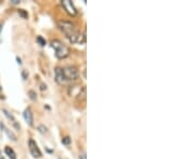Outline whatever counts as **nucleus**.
Wrapping results in <instances>:
<instances>
[{
	"mask_svg": "<svg viewBox=\"0 0 193 159\" xmlns=\"http://www.w3.org/2000/svg\"><path fill=\"white\" fill-rule=\"evenodd\" d=\"M63 70L64 78L67 80V82L69 81H76L80 78V72H78L77 68L73 67V66H69V67L62 68Z\"/></svg>",
	"mask_w": 193,
	"mask_h": 159,
	"instance_id": "3",
	"label": "nucleus"
},
{
	"mask_svg": "<svg viewBox=\"0 0 193 159\" xmlns=\"http://www.w3.org/2000/svg\"><path fill=\"white\" fill-rule=\"evenodd\" d=\"M58 26L61 29L62 33L66 35V37L72 43H84L85 42V33L80 35V33L77 31V29H76V27H75V25L73 23L68 22V21H60L58 23Z\"/></svg>",
	"mask_w": 193,
	"mask_h": 159,
	"instance_id": "1",
	"label": "nucleus"
},
{
	"mask_svg": "<svg viewBox=\"0 0 193 159\" xmlns=\"http://www.w3.org/2000/svg\"><path fill=\"white\" fill-rule=\"evenodd\" d=\"M18 12H19V13H21V15H23V16H24V17H26V16H27V15H26V13H25V12H24V11H21V10H19V11H18Z\"/></svg>",
	"mask_w": 193,
	"mask_h": 159,
	"instance_id": "17",
	"label": "nucleus"
},
{
	"mask_svg": "<svg viewBox=\"0 0 193 159\" xmlns=\"http://www.w3.org/2000/svg\"><path fill=\"white\" fill-rule=\"evenodd\" d=\"M80 159H86V154L85 153L80 154Z\"/></svg>",
	"mask_w": 193,
	"mask_h": 159,
	"instance_id": "16",
	"label": "nucleus"
},
{
	"mask_svg": "<svg viewBox=\"0 0 193 159\" xmlns=\"http://www.w3.org/2000/svg\"><path fill=\"white\" fill-rule=\"evenodd\" d=\"M52 47L55 50V55L59 59H63V58L69 56L70 49L67 45H64L61 41L53 40L52 41Z\"/></svg>",
	"mask_w": 193,
	"mask_h": 159,
	"instance_id": "2",
	"label": "nucleus"
},
{
	"mask_svg": "<svg viewBox=\"0 0 193 159\" xmlns=\"http://www.w3.org/2000/svg\"><path fill=\"white\" fill-rule=\"evenodd\" d=\"M28 146H29V151H30V153H31L32 156L35 157V158L42 157V153H41L40 148H39L38 144L32 140V139H30L29 142H28Z\"/></svg>",
	"mask_w": 193,
	"mask_h": 159,
	"instance_id": "5",
	"label": "nucleus"
},
{
	"mask_svg": "<svg viewBox=\"0 0 193 159\" xmlns=\"http://www.w3.org/2000/svg\"><path fill=\"white\" fill-rule=\"evenodd\" d=\"M38 130L41 132V133H43V135H45V133H47V128H46L44 125H40V126L38 127Z\"/></svg>",
	"mask_w": 193,
	"mask_h": 159,
	"instance_id": "12",
	"label": "nucleus"
},
{
	"mask_svg": "<svg viewBox=\"0 0 193 159\" xmlns=\"http://www.w3.org/2000/svg\"><path fill=\"white\" fill-rule=\"evenodd\" d=\"M1 30H2V24L0 23V33H1Z\"/></svg>",
	"mask_w": 193,
	"mask_h": 159,
	"instance_id": "20",
	"label": "nucleus"
},
{
	"mask_svg": "<svg viewBox=\"0 0 193 159\" xmlns=\"http://www.w3.org/2000/svg\"><path fill=\"white\" fill-rule=\"evenodd\" d=\"M62 143H63L64 145H69L70 143H71V139H70L69 137H64L63 139H62Z\"/></svg>",
	"mask_w": 193,
	"mask_h": 159,
	"instance_id": "14",
	"label": "nucleus"
},
{
	"mask_svg": "<svg viewBox=\"0 0 193 159\" xmlns=\"http://www.w3.org/2000/svg\"><path fill=\"white\" fill-rule=\"evenodd\" d=\"M0 89H1V88H0Z\"/></svg>",
	"mask_w": 193,
	"mask_h": 159,
	"instance_id": "21",
	"label": "nucleus"
},
{
	"mask_svg": "<svg viewBox=\"0 0 193 159\" xmlns=\"http://www.w3.org/2000/svg\"><path fill=\"white\" fill-rule=\"evenodd\" d=\"M12 2H13V3H18L19 0H12Z\"/></svg>",
	"mask_w": 193,
	"mask_h": 159,
	"instance_id": "18",
	"label": "nucleus"
},
{
	"mask_svg": "<svg viewBox=\"0 0 193 159\" xmlns=\"http://www.w3.org/2000/svg\"><path fill=\"white\" fill-rule=\"evenodd\" d=\"M0 128H1V129H2L3 131L5 132V133H7V135H8V137L10 138L11 140L16 141V135H14V133H13V132H12V131H11V130H9L8 128H7V127L4 126V125L1 124V123H0Z\"/></svg>",
	"mask_w": 193,
	"mask_h": 159,
	"instance_id": "8",
	"label": "nucleus"
},
{
	"mask_svg": "<svg viewBox=\"0 0 193 159\" xmlns=\"http://www.w3.org/2000/svg\"><path fill=\"white\" fill-rule=\"evenodd\" d=\"M55 80H56L57 83L60 84V85H63V84L67 83V80L64 78L62 68H56V70H55Z\"/></svg>",
	"mask_w": 193,
	"mask_h": 159,
	"instance_id": "6",
	"label": "nucleus"
},
{
	"mask_svg": "<svg viewBox=\"0 0 193 159\" xmlns=\"http://www.w3.org/2000/svg\"><path fill=\"white\" fill-rule=\"evenodd\" d=\"M77 96V98L80 100H85L86 99V87L83 86L82 88H80V90L78 92V94L76 95Z\"/></svg>",
	"mask_w": 193,
	"mask_h": 159,
	"instance_id": "10",
	"label": "nucleus"
},
{
	"mask_svg": "<svg viewBox=\"0 0 193 159\" xmlns=\"http://www.w3.org/2000/svg\"><path fill=\"white\" fill-rule=\"evenodd\" d=\"M17 62H18V64H21V58H18V57H17Z\"/></svg>",
	"mask_w": 193,
	"mask_h": 159,
	"instance_id": "19",
	"label": "nucleus"
},
{
	"mask_svg": "<svg viewBox=\"0 0 193 159\" xmlns=\"http://www.w3.org/2000/svg\"><path fill=\"white\" fill-rule=\"evenodd\" d=\"M37 42L40 44V45H45V44H46L45 39H43L41 35H38V37H37Z\"/></svg>",
	"mask_w": 193,
	"mask_h": 159,
	"instance_id": "13",
	"label": "nucleus"
},
{
	"mask_svg": "<svg viewBox=\"0 0 193 159\" xmlns=\"http://www.w3.org/2000/svg\"><path fill=\"white\" fill-rule=\"evenodd\" d=\"M62 7H63V9L66 10V12H67L69 15H71V16H75L76 14H77V11H76V9H75L74 4H73L72 1H70V0H62Z\"/></svg>",
	"mask_w": 193,
	"mask_h": 159,
	"instance_id": "4",
	"label": "nucleus"
},
{
	"mask_svg": "<svg viewBox=\"0 0 193 159\" xmlns=\"http://www.w3.org/2000/svg\"><path fill=\"white\" fill-rule=\"evenodd\" d=\"M2 112H3V113H4V115L7 116V117H8L9 119H11V121H13V123H14V125H15V126L17 127V128H19V127L17 126V124H16V121H15V118H14V117H13V115H12V114H10V113H9L8 111L5 110V109H3V110H2Z\"/></svg>",
	"mask_w": 193,
	"mask_h": 159,
	"instance_id": "11",
	"label": "nucleus"
},
{
	"mask_svg": "<svg viewBox=\"0 0 193 159\" xmlns=\"http://www.w3.org/2000/svg\"><path fill=\"white\" fill-rule=\"evenodd\" d=\"M28 95H29L30 98H31L32 100H35V99H37V95H35V92H33V90H30V92H28Z\"/></svg>",
	"mask_w": 193,
	"mask_h": 159,
	"instance_id": "15",
	"label": "nucleus"
},
{
	"mask_svg": "<svg viewBox=\"0 0 193 159\" xmlns=\"http://www.w3.org/2000/svg\"><path fill=\"white\" fill-rule=\"evenodd\" d=\"M24 118H25V121H26L29 126H32V125H33V114H32V111L30 110L29 108L25 110Z\"/></svg>",
	"mask_w": 193,
	"mask_h": 159,
	"instance_id": "7",
	"label": "nucleus"
},
{
	"mask_svg": "<svg viewBox=\"0 0 193 159\" xmlns=\"http://www.w3.org/2000/svg\"><path fill=\"white\" fill-rule=\"evenodd\" d=\"M4 152H5V154H7V155L9 156V158H10V159H16L15 152H14L11 147L7 146V147H5V149H4Z\"/></svg>",
	"mask_w": 193,
	"mask_h": 159,
	"instance_id": "9",
	"label": "nucleus"
}]
</instances>
